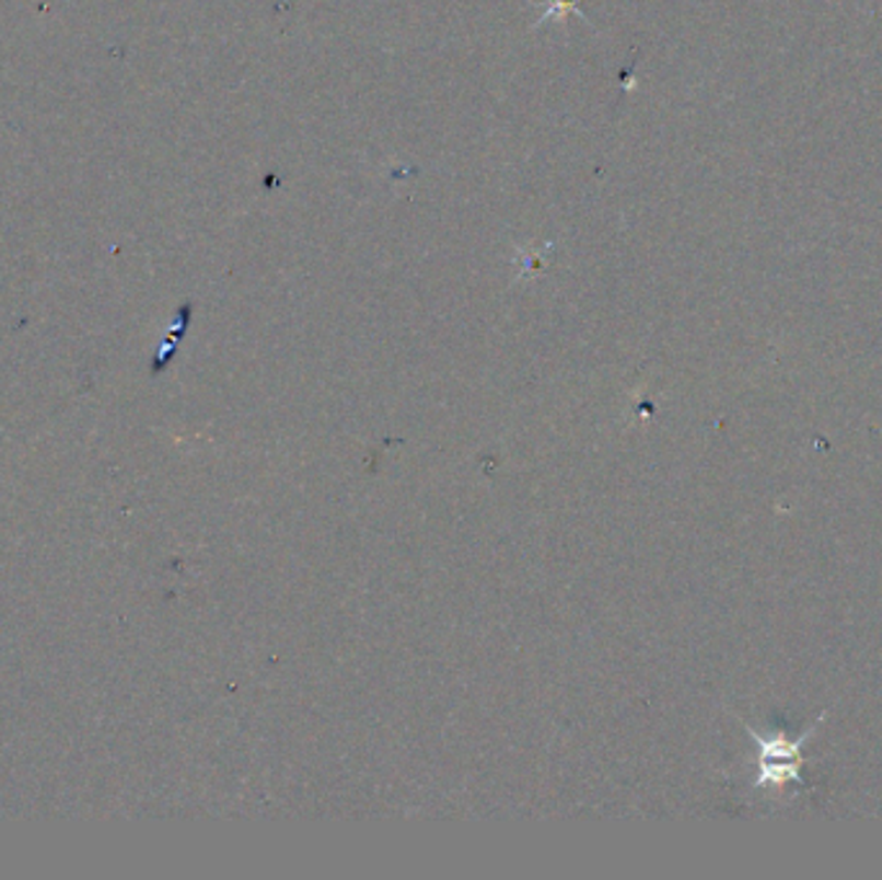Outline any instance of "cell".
Segmentation results:
<instances>
[{
    "label": "cell",
    "mask_w": 882,
    "mask_h": 880,
    "mask_svg": "<svg viewBox=\"0 0 882 880\" xmlns=\"http://www.w3.org/2000/svg\"><path fill=\"white\" fill-rule=\"evenodd\" d=\"M568 11H578V0H549L547 11L542 13L537 24H545V21L553 19V16H566Z\"/></svg>",
    "instance_id": "obj_1"
}]
</instances>
